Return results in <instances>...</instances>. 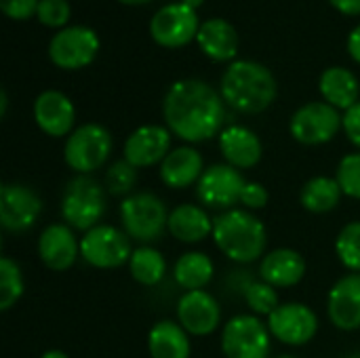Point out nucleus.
I'll return each mask as SVG.
<instances>
[{"label":"nucleus","instance_id":"obj_38","mask_svg":"<svg viewBox=\"0 0 360 358\" xmlns=\"http://www.w3.org/2000/svg\"><path fill=\"white\" fill-rule=\"evenodd\" d=\"M342 129L350 143H354L360 150V101H356L350 110L344 112Z\"/></svg>","mask_w":360,"mask_h":358},{"label":"nucleus","instance_id":"obj_7","mask_svg":"<svg viewBox=\"0 0 360 358\" xmlns=\"http://www.w3.org/2000/svg\"><path fill=\"white\" fill-rule=\"evenodd\" d=\"M270 338L268 323L255 314H236L221 329V350L226 358H268Z\"/></svg>","mask_w":360,"mask_h":358},{"label":"nucleus","instance_id":"obj_28","mask_svg":"<svg viewBox=\"0 0 360 358\" xmlns=\"http://www.w3.org/2000/svg\"><path fill=\"white\" fill-rule=\"evenodd\" d=\"M342 196L344 192L335 177L319 175L304 184L300 192V203L310 213H329L340 207Z\"/></svg>","mask_w":360,"mask_h":358},{"label":"nucleus","instance_id":"obj_27","mask_svg":"<svg viewBox=\"0 0 360 358\" xmlns=\"http://www.w3.org/2000/svg\"><path fill=\"white\" fill-rule=\"evenodd\" d=\"M213 274H215L213 260L207 253H200V251L184 253L173 266V279L186 291L205 289L213 281Z\"/></svg>","mask_w":360,"mask_h":358},{"label":"nucleus","instance_id":"obj_26","mask_svg":"<svg viewBox=\"0 0 360 358\" xmlns=\"http://www.w3.org/2000/svg\"><path fill=\"white\" fill-rule=\"evenodd\" d=\"M152 358H190V333L175 321H158L148 333Z\"/></svg>","mask_w":360,"mask_h":358},{"label":"nucleus","instance_id":"obj_25","mask_svg":"<svg viewBox=\"0 0 360 358\" xmlns=\"http://www.w3.org/2000/svg\"><path fill=\"white\" fill-rule=\"evenodd\" d=\"M321 95L327 103H331L338 110H350L356 101H360V84L356 74L344 65H331L327 68L319 78Z\"/></svg>","mask_w":360,"mask_h":358},{"label":"nucleus","instance_id":"obj_46","mask_svg":"<svg viewBox=\"0 0 360 358\" xmlns=\"http://www.w3.org/2000/svg\"><path fill=\"white\" fill-rule=\"evenodd\" d=\"M344 358H360V352H350V354H346Z\"/></svg>","mask_w":360,"mask_h":358},{"label":"nucleus","instance_id":"obj_2","mask_svg":"<svg viewBox=\"0 0 360 358\" xmlns=\"http://www.w3.org/2000/svg\"><path fill=\"white\" fill-rule=\"evenodd\" d=\"M276 78L259 61L236 59L232 61L219 82L224 101L243 114H259L276 99Z\"/></svg>","mask_w":360,"mask_h":358},{"label":"nucleus","instance_id":"obj_12","mask_svg":"<svg viewBox=\"0 0 360 358\" xmlns=\"http://www.w3.org/2000/svg\"><path fill=\"white\" fill-rule=\"evenodd\" d=\"M268 329L274 340L285 346H306L319 333V317L316 312L300 302L281 304L268 317Z\"/></svg>","mask_w":360,"mask_h":358},{"label":"nucleus","instance_id":"obj_11","mask_svg":"<svg viewBox=\"0 0 360 358\" xmlns=\"http://www.w3.org/2000/svg\"><path fill=\"white\" fill-rule=\"evenodd\" d=\"M247 179L238 169L228 162H217L205 169L202 177L196 184V198L200 205L217 211H230L236 203H240V194L245 190Z\"/></svg>","mask_w":360,"mask_h":358},{"label":"nucleus","instance_id":"obj_36","mask_svg":"<svg viewBox=\"0 0 360 358\" xmlns=\"http://www.w3.org/2000/svg\"><path fill=\"white\" fill-rule=\"evenodd\" d=\"M268 200H270V194H268L264 184H259V181H247L245 184V190L240 194V205L247 211H259L268 205Z\"/></svg>","mask_w":360,"mask_h":358},{"label":"nucleus","instance_id":"obj_20","mask_svg":"<svg viewBox=\"0 0 360 358\" xmlns=\"http://www.w3.org/2000/svg\"><path fill=\"white\" fill-rule=\"evenodd\" d=\"M306 276V260L300 251L281 247L262 257L259 279L274 289H287L302 283Z\"/></svg>","mask_w":360,"mask_h":358},{"label":"nucleus","instance_id":"obj_34","mask_svg":"<svg viewBox=\"0 0 360 358\" xmlns=\"http://www.w3.org/2000/svg\"><path fill=\"white\" fill-rule=\"evenodd\" d=\"M335 179L346 196L360 200V152L346 154L340 160Z\"/></svg>","mask_w":360,"mask_h":358},{"label":"nucleus","instance_id":"obj_10","mask_svg":"<svg viewBox=\"0 0 360 358\" xmlns=\"http://www.w3.org/2000/svg\"><path fill=\"white\" fill-rule=\"evenodd\" d=\"M99 53V36L86 25H68L53 34L49 57L61 70H78L89 65Z\"/></svg>","mask_w":360,"mask_h":358},{"label":"nucleus","instance_id":"obj_18","mask_svg":"<svg viewBox=\"0 0 360 358\" xmlns=\"http://www.w3.org/2000/svg\"><path fill=\"white\" fill-rule=\"evenodd\" d=\"M34 120L49 137H65L74 131L76 110L65 93L49 89L42 91L34 101Z\"/></svg>","mask_w":360,"mask_h":358},{"label":"nucleus","instance_id":"obj_8","mask_svg":"<svg viewBox=\"0 0 360 358\" xmlns=\"http://www.w3.org/2000/svg\"><path fill=\"white\" fill-rule=\"evenodd\" d=\"M133 255L131 238L124 230L99 224L80 238V257L97 270H114L129 264Z\"/></svg>","mask_w":360,"mask_h":358},{"label":"nucleus","instance_id":"obj_24","mask_svg":"<svg viewBox=\"0 0 360 358\" xmlns=\"http://www.w3.org/2000/svg\"><path fill=\"white\" fill-rule=\"evenodd\" d=\"M169 232L179 243L196 245L213 236V219L198 205H190V203L177 205L169 213Z\"/></svg>","mask_w":360,"mask_h":358},{"label":"nucleus","instance_id":"obj_44","mask_svg":"<svg viewBox=\"0 0 360 358\" xmlns=\"http://www.w3.org/2000/svg\"><path fill=\"white\" fill-rule=\"evenodd\" d=\"M181 2H186V4L192 6V8H198V6L202 4V0H181Z\"/></svg>","mask_w":360,"mask_h":358},{"label":"nucleus","instance_id":"obj_35","mask_svg":"<svg viewBox=\"0 0 360 358\" xmlns=\"http://www.w3.org/2000/svg\"><path fill=\"white\" fill-rule=\"evenodd\" d=\"M70 2L68 0H40L36 17L49 27H63L70 19Z\"/></svg>","mask_w":360,"mask_h":358},{"label":"nucleus","instance_id":"obj_22","mask_svg":"<svg viewBox=\"0 0 360 358\" xmlns=\"http://www.w3.org/2000/svg\"><path fill=\"white\" fill-rule=\"evenodd\" d=\"M205 173V160L202 154L192 146H179L167 154V158L160 162V179L171 190H184L194 184Z\"/></svg>","mask_w":360,"mask_h":358},{"label":"nucleus","instance_id":"obj_33","mask_svg":"<svg viewBox=\"0 0 360 358\" xmlns=\"http://www.w3.org/2000/svg\"><path fill=\"white\" fill-rule=\"evenodd\" d=\"M245 302L247 306L259 314V317H270L278 306H281V300H278V293L272 285L264 283V281H255L247 293H245Z\"/></svg>","mask_w":360,"mask_h":358},{"label":"nucleus","instance_id":"obj_9","mask_svg":"<svg viewBox=\"0 0 360 358\" xmlns=\"http://www.w3.org/2000/svg\"><path fill=\"white\" fill-rule=\"evenodd\" d=\"M344 116L327 101H310L295 110L289 122V131L295 141L304 146H321L331 141L342 129Z\"/></svg>","mask_w":360,"mask_h":358},{"label":"nucleus","instance_id":"obj_13","mask_svg":"<svg viewBox=\"0 0 360 358\" xmlns=\"http://www.w3.org/2000/svg\"><path fill=\"white\" fill-rule=\"evenodd\" d=\"M200 27L196 8L188 6L186 2H171L160 6L150 19V34L152 38L169 49H177L188 44L196 38Z\"/></svg>","mask_w":360,"mask_h":358},{"label":"nucleus","instance_id":"obj_45","mask_svg":"<svg viewBox=\"0 0 360 358\" xmlns=\"http://www.w3.org/2000/svg\"><path fill=\"white\" fill-rule=\"evenodd\" d=\"M124 4H141V2H148V0H120Z\"/></svg>","mask_w":360,"mask_h":358},{"label":"nucleus","instance_id":"obj_3","mask_svg":"<svg viewBox=\"0 0 360 358\" xmlns=\"http://www.w3.org/2000/svg\"><path fill=\"white\" fill-rule=\"evenodd\" d=\"M215 247L236 264H253L266 255L268 232L259 217L247 209H230L213 219Z\"/></svg>","mask_w":360,"mask_h":358},{"label":"nucleus","instance_id":"obj_29","mask_svg":"<svg viewBox=\"0 0 360 358\" xmlns=\"http://www.w3.org/2000/svg\"><path fill=\"white\" fill-rule=\"evenodd\" d=\"M129 272L135 283L143 287H156L167 274V260L158 249L141 245L133 249V255L129 260Z\"/></svg>","mask_w":360,"mask_h":358},{"label":"nucleus","instance_id":"obj_47","mask_svg":"<svg viewBox=\"0 0 360 358\" xmlns=\"http://www.w3.org/2000/svg\"><path fill=\"white\" fill-rule=\"evenodd\" d=\"M276 358H295V357H291V354H281V357H276Z\"/></svg>","mask_w":360,"mask_h":358},{"label":"nucleus","instance_id":"obj_19","mask_svg":"<svg viewBox=\"0 0 360 358\" xmlns=\"http://www.w3.org/2000/svg\"><path fill=\"white\" fill-rule=\"evenodd\" d=\"M329 321L342 331L360 329V274L350 272L342 276L327 298Z\"/></svg>","mask_w":360,"mask_h":358},{"label":"nucleus","instance_id":"obj_23","mask_svg":"<svg viewBox=\"0 0 360 358\" xmlns=\"http://www.w3.org/2000/svg\"><path fill=\"white\" fill-rule=\"evenodd\" d=\"M196 42L200 51L215 61H230L238 53V32L230 21L221 17L202 21L196 34Z\"/></svg>","mask_w":360,"mask_h":358},{"label":"nucleus","instance_id":"obj_5","mask_svg":"<svg viewBox=\"0 0 360 358\" xmlns=\"http://www.w3.org/2000/svg\"><path fill=\"white\" fill-rule=\"evenodd\" d=\"M105 213V188L91 175L72 177L61 194V217L74 228L89 232Z\"/></svg>","mask_w":360,"mask_h":358},{"label":"nucleus","instance_id":"obj_32","mask_svg":"<svg viewBox=\"0 0 360 358\" xmlns=\"http://www.w3.org/2000/svg\"><path fill=\"white\" fill-rule=\"evenodd\" d=\"M137 184V169L122 160H116L114 165H110V169L105 171L103 177V188L112 194V196H131L133 188Z\"/></svg>","mask_w":360,"mask_h":358},{"label":"nucleus","instance_id":"obj_41","mask_svg":"<svg viewBox=\"0 0 360 358\" xmlns=\"http://www.w3.org/2000/svg\"><path fill=\"white\" fill-rule=\"evenodd\" d=\"M331 4L346 15H360V0H331Z\"/></svg>","mask_w":360,"mask_h":358},{"label":"nucleus","instance_id":"obj_17","mask_svg":"<svg viewBox=\"0 0 360 358\" xmlns=\"http://www.w3.org/2000/svg\"><path fill=\"white\" fill-rule=\"evenodd\" d=\"M80 255V241L68 224H51L38 236V257L53 272H65Z\"/></svg>","mask_w":360,"mask_h":358},{"label":"nucleus","instance_id":"obj_43","mask_svg":"<svg viewBox=\"0 0 360 358\" xmlns=\"http://www.w3.org/2000/svg\"><path fill=\"white\" fill-rule=\"evenodd\" d=\"M40 358H70L65 352H61V350H46L44 354Z\"/></svg>","mask_w":360,"mask_h":358},{"label":"nucleus","instance_id":"obj_21","mask_svg":"<svg viewBox=\"0 0 360 358\" xmlns=\"http://www.w3.org/2000/svg\"><path fill=\"white\" fill-rule=\"evenodd\" d=\"M219 152L234 169H253L264 154V146L251 129L243 124H230L219 133Z\"/></svg>","mask_w":360,"mask_h":358},{"label":"nucleus","instance_id":"obj_42","mask_svg":"<svg viewBox=\"0 0 360 358\" xmlns=\"http://www.w3.org/2000/svg\"><path fill=\"white\" fill-rule=\"evenodd\" d=\"M6 108H8V95H6V91L2 89V91H0V116H2V118L6 116Z\"/></svg>","mask_w":360,"mask_h":358},{"label":"nucleus","instance_id":"obj_15","mask_svg":"<svg viewBox=\"0 0 360 358\" xmlns=\"http://www.w3.org/2000/svg\"><path fill=\"white\" fill-rule=\"evenodd\" d=\"M177 323L194 338L211 335L221 323L219 302L205 289L186 291L177 302Z\"/></svg>","mask_w":360,"mask_h":358},{"label":"nucleus","instance_id":"obj_14","mask_svg":"<svg viewBox=\"0 0 360 358\" xmlns=\"http://www.w3.org/2000/svg\"><path fill=\"white\" fill-rule=\"evenodd\" d=\"M42 213L40 196L23 184H2L0 188V226L8 232L30 230Z\"/></svg>","mask_w":360,"mask_h":358},{"label":"nucleus","instance_id":"obj_37","mask_svg":"<svg viewBox=\"0 0 360 358\" xmlns=\"http://www.w3.org/2000/svg\"><path fill=\"white\" fill-rule=\"evenodd\" d=\"M40 0H0V8L6 17L13 19H27L38 11Z\"/></svg>","mask_w":360,"mask_h":358},{"label":"nucleus","instance_id":"obj_40","mask_svg":"<svg viewBox=\"0 0 360 358\" xmlns=\"http://www.w3.org/2000/svg\"><path fill=\"white\" fill-rule=\"evenodd\" d=\"M348 53L354 61L360 63V25H356L348 36Z\"/></svg>","mask_w":360,"mask_h":358},{"label":"nucleus","instance_id":"obj_1","mask_svg":"<svg viewBox=\"0 0 360 358\" xmlns=\"http://www.w3.org/2000/svg\"><path fill=\"white\" fill-rule=\"evenodd\" d=\"M221 93L198 78L175 80L162 99L167 129L188 143H200L217 133L226 120Z\"/></svg>","mask_w":360,"mask_h":358},{"label":"nucleus","instance_id":"obj_6","mask_svg":"<svg viewBox=\"0 0 360 358\" xmlns=\"http://www.w3.org/2000/svg\"><path fill=\"white\" fill-rule=\"evenodd\" d=\"M112 135L105 127L97 122H86L76 127L63 146L65 165L78 175H91L101 169L112 154Z\"/></svg>","mask_w":360,"mask_h":358},{"label":"nucleus","instance_id":"obj_16","mask_svg":"<svg viewBox=\"0 0 360 358\" xmlns=\"http://www.w3.org/2000/svg\"><path fill=\"white\" fill-rule=\"evenodd\" d=\"M171 152V131L162 124H143L135 129L122 148L124 160L135 169L158 165Z\"/></svg>","mask_w":360,"mask_h":358},{"label":"nucleus","instance_id":"obj_39","mask_svg":"<svg viewBox=\"0 0 360 358\" xmlns=\"http://www.w3.org/2000/svg\"><path fill=\"white\" fill-rule=\"evenodd\" d=\"M253 283H255V279L249 274V270H232L226 285H228V289H234V291H238V293L245 298L247 289H249Z\"/></svg>","mask_w":360,"mask_h":358},{"label":"nucleus","instance_id":"obj_31","mask_svg":"<svg viewBox=\"0 0 360 358\" xmlns=\"http://www.w3.org/2000/svg\"><path fill=\"white\" fill-rule=\"evenodd\" d=\"M335 253L346 270L360 274V222H350L342 228L335 241Z\"/></svg>","mask_w":360,"mask_h":358},{"label":"nucleus","instance_id":"obj_30","mask_svg":"<svg viewBox=\"0 0 360 358\" xmlns=\"http://www.w3.org/2000/svg\"><path fill=\"white\" fill-rule=\"evenodd\" d=\"M23 274L15 260L2 257L0 260V310H11L23 295Z\"/></svg>","mask_w":360,"mask_h":358},{"label":"nucleus","instance_id":"obj_4","mask_svg":"<svg viewBox=\"0 0 360 358\" xmlns=\"http://www.w3.org/2000/svg\"><path fill=\"white\" fill-rule=\"evenodd\" d=\"M169 213L162 198L152 192H133L120 203V222L131 241L150 245L169 230Z\"/></svg>","mask_w":360,"mask_h":358}]
</instances>
